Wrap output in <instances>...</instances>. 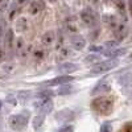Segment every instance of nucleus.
Returning <instances> with one entry per match:
<instances>
[{
	"mask_svg": "<svg viewBox=\"0 0 132 132\" xmlns=\"http://www.w3.org/2000/svg\"><path fill=\"white\" fill-rule=\"evenodd\" d=\"M68 29H69L70 33H75V30H77V25H75V23H73V21L68 23Z\"/></svg>",
	"mask_w": 132,
	"mask_h": 132,
	"instance_id": "5701e85b",
	"label": "nucleus"
},
{
	"mask_svg": "<svg viewBox=\"0 0 132 132\" xmlns=\"http://www.w3.org/2000/svg\"><path fill=\"white\" fill-rule=\"evenodd\" d=\"M45 115H42V114H38L35 119H33V127H35V129H40L41 127H42V124H44V118Z\"/></svg>",
	"mask_w": 132,
	"mask_h": 132,
	"instance_id": "2eb2a0df",
	"label": "nucleus"
},
{
	"mask_svg": "<svg viewBox=\"0 0 132 132\" xmlns=\"http://www.w3.org/2000/svg\"><path fill=\"white\" fill-rule=\"evenodd\" d=\"M33 106L38 111V114L42 115H48L53 110V102L50 101V98H38Z\"/></svg>",
	"mask_w": 132,
	"mask_h": 132,
	"instance_id": "7ed1b4c3",
	"label": "nucleus"
},
{
	"mask_svg": "<svg viewBox=\"0 0 132 132\" xmlns=\"http://www.w3.org/2000/svg\"><path fill=\"white\" fill-rule=\"evenodd\" d=\"M57 70L61 74H70V73H73L75 70H78V66H77L75 63H71V62H66V63L60 65L57 68Z\"/></svg>",
	"mask_w": 132,
	"mask_h": 132,
	"instance_id": "1a4fd4ad",
	"label": "nucleus"
},
{
	"mask_svg": "<svg viewBox=\"0 0 132 132\" xmlns=\"http://www.w3.org/2000/svg\"><path fill=\"white\" fill-rule=\"evenodd\" d=\"M24 46H25L24 45V40L21 38V37H19V38L15 40V48H16L17 52H21V50L24 49Z\"/></svg>",
	"mask_w": 132,
	"mask_h": 132,
	"instance_id": "6ab92c4d",
	"label": "nucleus"
},
{
	"mask_svg": "<svg viewBox=\"0 0 132 132\" xmlns=\"http://www.w3.org/2000/svg\"><path fill=\"white\" fill-rule=\"evenodd\" d=\"M27 2H29V0H15L13 4H12V7H11V13H9V17H11V19H13L15 13H17L19 11H20L21 8H23V7L27 4Z\"/></svg>",
	"mask_w": 132,
	"mask_h": 132,
	"instance_id": "9b49d317",
	"label": "nucleus"
},
{
	"mask_svg": "<svg viewBox=\"0 0 132 132\" xmlns=\"http://www.w3.org/2000/svg\"><path fill=\"white\" fill-rule=\"evenodd\" d=\"M91 106L98 114L107 115V114H110L112 111L114 101H112V98H110V96H99V98L94 99Z\"/></svg>",
	"mask_w": 132,
	"mask_h": 132,
	"instance_id": "f257e3e1",
	"label": "nucleus"
},
{
	"mask_svg": "<svg viewBox=\"0 0 132 132\" xmlns=\"http://www.w3.org/2000/svg\"><path fill=\"white\" fill-rule=\"evenodd\" d=\"M118 66V61L116 60H107V61H101V62H98L96 65H94V68H93V73L94 74H99V73H106L108 70H111V69H115Z\"/></svg>",
	"mask_w": 132,
	"mask_h": 132,
	"instance_id": "20e7f679",
	"label": "nucleus"
},
{
	"mask_svg": "<svg viewBox=\"0 0 132 132\" xmlns=\"http://www.w3.org/2000/svg\"><path fill=\"white\" fill-rule=\"evenodd\" d=\"M48 2H50V3H56L57 0H48Z\"/></svg>",
	"mask_w": 132,
	"mask_h": 132,
	"instance_id": "393cba45",
	"label": "nucleus"
},
{
	"mask_svg": "<svg viewBox=\"0 0 132 132\" xmlns=\"http://www.w3.org/2000/svg\"><path fill=\"white\" fill-rule=\"evenodd\" d=\"M73 81V77H69V75H61V77H57L54 78L53 81L49 82V85H58V86H62V85H66Z\"/></svg>",
	"mask_w": 132,
	"mask_h": 132,
	"instance_id": "f8f14e48",
	"label": "nucleus"
},
{
	"mask_svg": "<svg viewBox=\"0 0 132 132\" xmlns=\"http://www.w3.org/2000/svg\"><path fill=\"white\" fill-rule=\"evenodd\" d=\"M70 91H71V86H65V85H62L61 89L58 90V94H68V93H70Z\"/></svg>",
	"mask_w": 132,
	"mask_h": 132,
	"instance_id": "412c9836",
	"label": "nucleus"
},
{
	"mask_svg": "<svg viewBox=\"0 0 132 132\" xmlns=\"http://www.w3.org/2000/svg\"><path fill=\"white\" fill-rule=\"evenodd\" d=\"M86 62H90V63H94V65H96L98 62H101V57L98 56V54H90V56H87L86 57V60H85Z\"/></svg>",
	"mask_w": 132,
	"mask_h": 132,
	"instance_id": "f3484780",
	"label": "nucleus"
},
{
	"mask_svg": "<svg viewBox=\"0 0 132 132\" xmlns=\"http://www.w3.org/2000/svg\"><path fill=\"white\" fill-rule=\"evenodd\" d=\"M129 58H131V60H132V54H131V56H129Z\"/></svg>",
	"mask_w": 132,
	"mask_h": 132,
	"instance_id": "cd10ccee",
	"label": "nucleus"
},
{
	"mask_svg": "<svg viewBox=\"0 0 132 132\" xmlns=\"http://www.w3.org/2000/svg\"><path fill=\"white\" fill-rule=\"evenodd\" d=\"M44 8H45L44 0H33L29 4V12H30V15H37V13L42 12Z\"/></svg>",
	"mask_w": 132,
	"mask_h": 132,
	"instance_id": "6e6552de",
	"label": "nucleus"
},
{
	"mask_svg": "<svg viewBox=\"0 0 132 132\" xmlns=\"http://www.w3.org/2000/svg\"><path fill=\"white\" fill-rule=\"evenodd\" d=\"M107 90H110V87H108L107 83H99V85L95 87V90L93 91V94H98L99 91H107Z\"/></svg>",
	"mask_w": 132,
	"mask_h": 132,
	"instance_id": "a211bd4d",
	"label": "nucleus"
},
{
	"mask_svg": "<svg viewBox=\"0 0 132 132\" xmlns=\"http://www.w3.org/2000/svg\"><path fill=\"white\" fill-rule=\"evenodd\" d=\"M70 45L73 49L75 50H82L85 46H86V40L83 36L81 35H74L71 38H70Z\"/></svg>",
	"mask_w": 132,
	"mask_h": 132,
	"instance_id": "0eeeda50",
	"label": "nucleus"
},
{
	"mask_svg": "<svg viewBox=\"0 0 132 132\" xmlns=\"http://www.w3.org/2000/svg\"><path fill=\"white\" fill-rule=\"evenodd\" d=\"M132 82V70H128L126 71L124 74H122L119 77V83L123 85V86H127Z\"/></svg>",
	"mask_w": 132,
	"mask_h": 132,
	"instance_id": "ddd939ff",
	"label": "nucleus"
},
{
	"mask_svg": "<svg viewBox=\"0 0 132 132\" xmlns=\"http://www.w3.org/2000/svg\"><path fill=\"white\" fill-rule=\"evenodd\" d=\"M73 131H74L73 126H65V127H62L58 132H73Z\"/></svg>",
	"mask_w": 132,
	"mask_h": 132,
	"instance_id": "b1692460",
	"label": "nucleus"
},
{
	"mask_svg": "<svg viewBox=\"0 0 132 132\" xmlns=\"http://www.w3.org/2000/svg\"><path fill=\"white\" fill-rule=\"evenodd\" d=\"M124 53H126V49H112V50H108V52L103 53V56H106L108 58H115L119 56H123Z\"/></svg>",
	"mask_w": 132,
	"mask_h": 132,
	"instance_id": "4468645a",
	"label": "nucleus"
},
{
	"mask_svg": "<svg viewBox=\"0 0 132 132\" xmlns=\"http://www.w3.org/2000/svg\"><path fill=\"white\" fill-rule=\"evenodd\" d=\"M81 20L86 25L94 27L98 23V16H96V13L91 8H85V9H82V12H81Z\"/></svg>",
	"mask_w": 132,
	"mask_h": 132,
	"instance_id": "39448f33",
	"label": "nucleus"
},
{
	"mask_svg": "<svg viewBox=\"0 0 132 132\" xmlns=\"http://www.w3.org/2000/svg\"><path fill=\"white\" fill-rule=\"evenodd\" d=\"M3 2H4V0H0V4H2V3H3Z\"/></svg>",
	"mask_w": 132,
	"mask_h": 132,
	"instance_id": "a878e982",
	"label": "nucleus"
},
{
	"mask_svg": "<svg viewBox=\"0 0 132 132\" xmlns=\"http://www.w3.org/2000/svg\"><path fill=\"white\" fill-rule=\"evenodd\" d=\"M9 126L13 131H23L28 126V114H16L9 118Z\"/></svg>",
	"mask_w": 132,
	"mask_h": 132,
	"instance_id": "f03ea898",
	"label": "nucleus"
},
{
	"mask_svg": "<svg viewBox=\"0 0 132 132\" xmlns=\"http://www.w3.org/2000/svg\"><path fill=\"white\" fill-rule=\"evenodd\" d=\"M127 35H128V29H127L126 24L119 23V24L114 28V36H115V38H116L118 42L123 41V40L127 37Z\"/></svg>",
	"mask_w": 132,
	"mask_h": 132,
	"instance_id": "423d86ee",
	"label": "nucleus"
},
{
	"mask_svg": "<svg viewBox=\"0 0 132 132\" xmlns=\"http://www.w3.org/2000/svg\"><path fill=\"white\" fill-rule=\"evenodd\" d=\"M101 132H112V126H111V123H108V122L103 123V124L101 126Z\"/></svg>",
	"mask_w": 132,
	"mask_h": 132,
	"instance_id": "aec40b11",
	"label": "nucleus"
},
{
	"mask_svg": "<svg viewBox=\"0 0 132 132\" xmlns=\"http://www.w3.org/2000/svg\"><path fill=\"white\" fill-rule=\"evenodd\" d=\"M0 108H2V101H0Z\"/></svg>",
	"mask_w": 132,
	"mask_h": 132,
	"instance_id": "bb28decb",
	"label": "nucleus"
},
{
	"mask_svg": "<svg viewBox=\"0 0 132 132\" xmlns=\"http://www.w3.org/2000/svg\"><path fill=\"white\" fill-rule=\"evenodd\" d=\"M5 44H7V48L11 49L15 44V38H13V32L12 30H8L7 35H5Z\"/></svg>",
	"mask_w": 132,
	"mask_h": 132,
	"instance_id": "dca6fc26",
	"label": "nucleus"
},
{
	"mask_svg": "<svg viewBox=\"0 0 132 132\" xmlns=\"http://www.w3.org/2000/svg\"><path fill=\"white\" fill-rule=\"evenodd\" d=\"M35 57H36L37 60H41V58H44V57H45V52H44L42 49H37V50L35 52Z\"/></svg>",
	"mask_w": 132,
	"mask_h": 132,
	"instance_id": "4be33fe9",
	"label": "nucleus"
},
{
	"mask_svg": "<svg viewBox=\"0 0 132 132\" xmlns=\"http://www.w3.org/2000/svg\"><path fill=\"white\" fill-rule=\"evenodd\" d=\"M54 41H56V33L53 30L45 32L41 37V42H42V45H45V46H50L52 44H54Z\"/></svg>",
	"mask_w": 132,
	"mask_h": 132,
	"instance_id": "9d476101",
	"label": "nucleus"
}]
</instances>
